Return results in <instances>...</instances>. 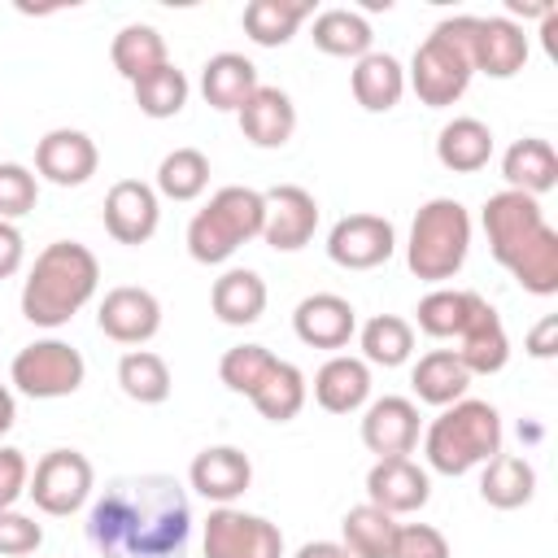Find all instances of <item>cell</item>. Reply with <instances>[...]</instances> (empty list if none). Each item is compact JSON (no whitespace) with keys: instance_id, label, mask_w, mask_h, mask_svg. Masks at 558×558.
I'll return each instance as SVG.
<instances>
[{"instance_id":"74e56055","label":"cell","mask_w":558,"mask_h":558,"mask_svg":"<svg viewBox=\"0 0 558 558\" xmlns=\"http://www.w3.org/2000/svg\"><path fill=\"white\" fill-rule=\"evenodd\" d=\"M357 340H362V362L384 366V371L410 362V353H414V327L401 314H375Z\"/></svg>"},{"instance_id":"60d3db41","label":"cell","mask_w":558,"mask_h":558,"mask_svg":"<svg viewBox=\"0 0 558 558\" xmlns=\"http://www.w3.org/2000/svg\"><path fill=\"white\" fill-rule=\"evenodd\" d=\"M275 362H279V357H275L266 344H235V349L222 353V362H218V379H222L231 392L253 397V392L262 388V379L270 375Z\"/></svg>"},{"instance_id":"d4e9b609","label":"cell","mask_w":558,"mask_h":558,"mask_svg":"<svg viewBox=\"0 0 558 558\" xmlns=\"http://www.w3.org/2000/svg\"><path fill=\"white\" fill-rule=\"evenodd\" d=\"M209 310L227 327H248L266 314V279L248 266H231L209 288Z\"/></svg>"},{"instance_id":"ee69618b","label":"cell","mask_w":558,"mask_h":558,"mask_svg":"<svg viewBox=\"0 0 558 558\" xmlns=\"http://www.w3.org/2000/svg\"><path fill=\"white\" fill-rule=\"evenodd\" d=\"M44 545V527L22 510H0V558H26Z\"/></svg>"},{"instance_id":"2e32d148","label":"cell","mask_w":558,"mask_h":558,"mask_svg":"<svg viewBox=\"0 0 558 558\" xmlns=\"http://www.w3.org/2000/svg\"><path fill=\"white\" fill-rule=\"evenodd\" d=\"M471 65H475V74H488V78H514L527 65V31L519 22H510L506 13L475 17Z\"/></svg>"},{"instance_id":"7402d4cb","label":"cell","mask_w":558,"mask_h":558,"mask_svg":"<svg viewBox=\"0 0 558 558\" xmlns=\"http://www.w3.org/2000/svg\"><path fill=\"white\" fill-rule=\"evenodd\" d=\"M235 118H240V131H244V140L253 148H283L292 140V131H296L292 96L283 87H266V83L244 100V109Z\"/></svg>"},{"instance_id":"4dcf8cb0","label":"cell","mask_w":558,"mask_h":558,"mask_svg":"<svg viewBox=\"0 0 558 558\" xmlns=\"http://www.w3.org/2000/svg\"><path fill=\"white\" fill-rule=\"evenodd\" d=\"M310 13H314L310 0H248L240 22H244V35L257 48H283Z\"/></svg>"},{"instance_id":"7a4b0ae2","label":"cell","mask_w":558,"mask_h":558,"mask_svg":"<svg viewBox=\"0 0 558 558\" xmlns=\"http://www.w3.org/2000/svg\"><path fill=\"white\" fill-rule=\"evenodd\" d=\"M488 253L519 279L523 292L532 296H554L558 292V231L545 222V209L536 196L523 192H497L480 209Z\"/></svg>"},{"instance_id":"7bdbcfd3","label":"cell","mask_w":558,"mask_h":558,"mask_svg":"<svg viewBox=\"0 0 558 558\" xmlns=\"http://www.w3.org/2000/svg\"><path fill=\"white\" fill-rule=\"evenodd\" d=\"M392 558H453V554H449V541H445L440 527H432V523H397Z\"/></svg>"},{"instance_id":"484cf974","label":"cell","mask_w":558,"mask_h":558,"mask_svg":"<svg viewBox=\"0 0 558 558\" xmlns=\"http://www.w3.org/2000/svg\"><path fill=\"white\" fill-rule=\"evenodd\" d=\"M349 87H353V100L366 109V113H388L397 109V100L405 96V70L392 52H366L353 61V74H349Z\"/></svg>"},{"instance_id":"836d02e7","label":"cell","mask_w":558,"mask_h":558,"mask_svg":"<svg viewBox=\"0 0 558 558\" xmlns=\"http://www.w3.org/2000/svg\"><path fill=\"white\" fill-rule=\"evenodd\" d=\"M310 39L318 52L327 57H366L375 35H371V22L357 13V9H323L310 26Z\"/></svg>"},{"instance_id":"8d00e7d4","label":"cell","mask_w":558,"mask_h":558,"mask_svg":"<svg viewBox=\"0 0 558 558\" xmlns=\"http://www.w3.org/2000/svg\"><path fill=\"white\" fill-rule=\"evenodd\" d=\"M118 388H122L131 401H140V405H161V401L170 397L174 379H170V366H166L161 353H153V349H131V353H122V362H118Z\"/></svg>"},{"instance_id":"cb8c5ba5","label":"cell","mask_w":558,"mask_h":558,"mask_svg":"<svg viewBox=\"0 0 558 558\" xmlns=\"http://www.w3.org/2000/svg\"><path fill=\"white\" fill-rule=\"evenodd\" d=\"M257 87H262L257 65L244 52H214L201 70V96L209 109H222V113H240Z\"/></svg>"},{"instance_id":"6da1fadb","label":"cell","mask_w":558,"mask_h":558,"mask_svg":"<svg viewBox=\"0 0 558 558\" xmlns=\"http://www.w3.org/2000/svg\"><path fill=\"white\" fill-rule=\"evenodd\" d=\"M187 532V493L161 471L118 475L87 510V541L100 558H179Z\"/></svg>"},{"instance_id":"277c9868","label":"cell","mask_w":558,"mask_h":558,"mask_svg":"<svg viewBox=\"0 0 558 558\" xmlns=\"http://www.w3.org/2000/svg\"><path fill=\"white\" fill-rule=\"evenodd\" d=\"M493 453H501V414L475 397L445 405L423 432V458L440 475H466Z\"/></svg>"},{"instance_id":"8992f818","label":"cell","mask_w":558,"mask_h":558,"mask_svg":"<svg viewBox=\"0 0 558 558\" xmlns=\"http://www.w3.org/2000/svg\"><path fill=\"white\" fill-rule=\"evenodd\" d=\"M262 227H266V196L257 187L227 183V187H218L209 196L205 209L192 214V222H187V253L201 266H218L240 244L257 240Z\"/></svg>"},{"instance_id":"e0dca14e","label":"cell","mask_w":558,"mask_h":558,"mask_svg":"<svg viewBox=\"0 0 558 558\" xmlns=\"http://www.w3.org/2000/svg\"><path fill=\"white\" fill-rule=\"evenodd\" d=\"M432 497V480L414 458H375V466L366 471V501L397 514H414L423 510Z\"/></svg>"},{"instance_id":"44dd1931","label":"cell","mask_w":558,"mask_h":558,"mask_svg":"<svg viewBox=\"0 0 558 558\" xmlns=\"http://www.w3.org/2000/svg\"><path fill=\"white\" fill-rule=\"evenodd\" d=\"M458 362L466 366V375H497L506 362H510V336L497 318V310L480 296L466 327L458 331Z\"/></svg>"},{"instance_id":"b9f144b4","label":"cell","mask_w":558,"mask_h":558,"mask_svg":"<svg viewBox=\"0 0 558 558\" xmlns=\"http://www.w3.org/2000/svg\"><path fill=\"white\" fill-rule=\"evenodd\" d=\"M39 201V174L26 170L22 161H0V218L17 222L35 209Z\"/></svg>"},{"instance_id":"603a6c76","label":"cell","mask_w":558,"mask_h":558,"mask_svg":"<svg viewBox=\"0 0 558 558\" xmlns=\"http://www.w3.org/2000/svg\"><path fill=\"white\" fill-rule=\"evenodd\" d=\"M314 401L327 414H353L371 401V366L353 353H331L314 375Z\"/></svg>"},{"instance_id":"ac0fdd59","label":"cell","mask_w":558,"mask_h":558,"mask_svg":"<svg viewBox=\"0 0 558 558\" xmlns=\"http://www.w3.org/2000/svg\"><path fill=\"white\" fill-rule=\"evenodd\" d=\"M362 445L375 458H410L418 445V405L410 397H379L362 414Z\"/></svg>"},{"instance_id":"f1b7e54d","label":"cell","mask_w":558,"mask_h":558,"mask_svg":"<svg viewBox=\"0 0 558 558\" xmlns=\"http://www.w3.org/2000/svg\"><path fill=\"white\" fill-rule=\"evenodd\" d=\"M410 384H414V397H418V401L445 410V405H453V401L466 397L471 375H466V366L458 362L453 349H432V353H423V357L414 362Z\"/></svg>"},{"instance_id":"bcb514c9","label":"cell","mask_w":558,"mask_h":558,"mask_svg":"<svg viewBox=\"0 0 558 558\" xmlns=\"http://www.w3.org/2000/svg\"><path fill=\"white\" fill-rule=\"evenodd\" d=\"M22 262H26V240H22V231H17V222H4V218H0V279L17 275Z\"/></svg>"},{"instance_id":"8fae6325","label":"cell","mask_w":558,"mask_h":558,"mask_svg":"<svg viewBox=\"0 0 558 558\" xmlns=\"http://www.w3.org/2000/svg\"><path fill=\"white\" fill-rule=\"evenodd\" d=\"M397 231L384 214H344L327 231V257L344 270H375L392 257Z\"/></svg>"},{"instance_id":"d6986e66","label":"cell","mask_w":558,"mask_h":558,"mask_svg":"<svg viewBox=\"0 0 558 558\" xmlns=\"http://www.w3.org/2000/svg\"><path fill=\"white\" fill-rule=\"evenodd\" d=\"M187 484L205 497V501H218V506H231L240 493H248L253 484V462L244 449L235 445H209L192 458L187 466Z\"/></svg>"},{"instance_id":"3957f363","label":"cell","mask_w":558,"mask_h":558,"mask_svg":"<svg viewBox=\"0 0 558 558\" xmlns=\"http://www.w3.org/2000/svg\"><path fill=\"white\" fill-rule=\"evenodd\" d=\"M100 283V262L87 244L78 240H52L26 283H22V318L35 327H65L92 296Z\"/></svg>"},{"instance_id":"7dc6e473","label":"cell","mask_w":558,"mask_h":558,"mask_svg":"<svg viewBox=\"0 0 558 558\" xmlns=\"http://www.w3.org/2000/svg\"><path fill=\"white\" fill-rule=\"evenodd\" d=\"M527 353H532V357H554V353H558V318H554V314H545V318L532 327Z\"/></svg>"},{"instance_id":"7c38bea8","label":"cell","mask_w":558,"mask_h":558,"mask_svg":"<svg viewBox=\"0 0 558 558\" xmlns=\"http://www.w3.org/2000/svg\"><path fill=\"white\" fill-rule=\"evenodd\" d=\"M105 231L118 240V244H148L157 235V222H161V201H157V187L144 183V179H118L109 192H105Z\"/></svg>"},{"instance_id":"5b68a950","label":"cell","mask_w":558,"mask_h":558,"mask_svg":"<svg viewBox=\"0 0 558 558\" xmlns=\"http://www.w3.org/2000/svg\"><path fill=\"white\" fill-rule=\"evenodd\" d=\"M471 26H475V13L445 17L414 48L405 87H414V96L423 105L445 109V105L462 100V92L471 87V74H475V65H471Z\"/></svg>"},{"instance_id":"4316f807","label":"cell","mask_w":558,"mask_h":558,"mask_svg":"<svg viewBox=\"0 0 558 558\" xmlns=\"http://www.w3.org/2000/svg\"><path fill=\"white\" fill-rule=\"evenodd\" d=\"M501 174H506V187H510V192L545 196V192L558 183V153H554L549 140L523 135V140H514V144L506 148Z\"/></svg>"},{"instance_id":"ab89813d","label":"cell","mask_w":558,"mask_h":558,"mask_svg":"<svg viewBox=\"0 0 558 558\" xmlns=\"http://www.w3.org/2000/svg\"><path fill=\"white\" fill-rule=\"evenodd\" d=\"M209 187V157L201 148H174L157 166V196L166 201H196Z\"/></svg>"},{"instance_id":"e575fe53","label":"cell","mask_w":558,"mask_h":558,"mask_svg":"<svg viewBox=\"0 0 558 558\" xmlns=\"http://www.w3.org/2000/svg\"><path fill=\"white\" fill-rule=\"evenodd\" d=\"M475 301H480L475 288H432L414 310L418 314V331L432 336V340H458V331L466 327Z\"/></svg>"},{"instance_id":"f907efd6","label":"cell","mask_w":558,"mask_h":558,"mask_svg":"<svg viewBox=\"0 0 558 558\" xmlns=\"http://www.w3.org/2000/svg\"><path fill=\"white\" fill-rule=\"evenodd\" d=\"M13 423H17V401H13V392L0 384V436H4Z\"/></svg>"},{"instance_id":"4fadbf2b","label":"cell","mask_w":558,"mask_h":558,"mask_svg":"<svg viewBox=\"0 0 558 558\" xmlns=\"http://www.w3.org/2000/svg\"><path fill=\"white\" fill-rule=\"evenodd\" d=\"M266 196V227H262V240L275 248V253H296L314 240L318 231V201L314 192H305L301 183H279Z\"/></svg>"},{"instance_id":"9c48e42d","label":"cell","mask_w":558,"mask_h":558,"mask_svg":"<svg viewBox=\"0 0 558 558\" xmlns=\"http://www.w3.org/2000/svg\"><path fill=\"white\" fill-rule=\"evenodd\" d=\"M92 488H96V471H92L87 453H78V449H48L35 462L31 484H26L31 501L52 519H65V514L83 510Z\"/></svg>"},{"instance_id":"9a60e30c","label":"cell","mask_w":558,"mask_h":558,"mask_svg":"<svg viewBox=\"0 0 558 558\" xmlns=\"http://www.w3.org/2000/svg\"><path fill=\"white\" fill-rule=\"evenodd\" d=\"M96 166H100V153L87 131L57 126L35 144V170L57 187H83L96 174Z\"/></svg>"},{"instance_id":"5bb4252c","label":"cell","mask_w":558,"mask_h":558,"mask_svg":"<svg viewBox=\"0 0 558 558\" xmlns=\"http://www.w3.org/2000/svg\"><path fill=\"white\" fill-rule=\"evenodd\" d=\"M96 327L113 344H148L161 331V301L148 288H135V283L109 288L100 310H96Z\"/></svg>"},{"instance_id":"ffe728a7","label":"cell","mask_w":558,"mask_h":558,"mask_svg":"<svg viewBox=\"0 0 558 558\" xmlns=\"http://www.w3.org/2000/svg\"><path fill=\"white\" fill-rule=\"evenodd\" d=\"M292 331L310 349H344L357 331V310L336 292H314L292 310Z\"/></svg>"},{"instance_id":"f35d334b","label":"cell","mask_w":558,"mask_h":558,"mask_svg":"<svg viewBox=\"0 0 558 558\" xmlns=\"http://www.w3.org/2000/svg\"><path fill=\"white\" fill-rule=\"evenodd\" d=\"M131 92H135V105H140V113L161 122V118H174V113H183L192 83H187V74H183L174 61H166V65H157L153 74H144L140 83H131Z\"/></svg>"},{"instance_id":"d6a6232c","label":"cell","mask_w":558,"mask_h":558,"mask_svg":"<svg viewBox=\"0 0 558 558\" xmlns=\"http://www.w3.org/2000/svg\"><path fill=\"white\" fill-rule=\"evenodd\" d=\"M392 541H397V519L371 501L344 510L340 519V545L349 549V558H392Z\"/></svg>"},{"instance_id":"f6af8a7d","label":"cell","mask_w":558,"mask_h":558,"mask_svg":"<svg viewBox=\"0 0 558 558\" xmlns=\"http://www.w3.org/2000/svg\"><path fill=\"white\" fill-rule=\"evenodd\" d=\"M31 484V462L22 449L0 445V510H13V501L26 493Z\"/></svg>"},{"instance_id":"1f68e13d","label":"cell","mask_w":558,"mask_h":558,"mask_svg":"<svg viewBox=\"0 0 558 558\" xmlns=\"http://www.w3.org/2000/svg\"><path fill=\"white\" fill-rule=\"evenodd\" d=\"M109 61H113V70H118L126 83H140L144 74H153L157 65L170 61L166 35H161L157 26H148V22H131V26H122V31L113 35Z\"/></svg>"},{"instance_id":"f546056e","label":"cell","mask_w":558,"mask_h":558,"mask_svg":"<svg viewBox=\"0 0 558 558\" xmlns=\"http://www.w3.org/2000/svg\"><path fill=\"white\" fill-rule=\"evenodd\" d=\"M536 493V471L523 453H493L480 471V497L493 510H519Z\"/></svg>"},{"instance_id":"c3c4849f","label":"cell","mask_w":558,"mask_h":558,"mask_svg":"<svg viewBox=\"0 0 558 558\" xmlns=\"http://www.w3.org/2000/svg\"><path fill=\"white\" fill-rule=\"evenodd\" d=\"M292 558H349V549L340 541H305Z\"/></svg>"},{"instance_id":"52a82bcc","label":"cell","mask_w":558,"mask_h":558,"mask_svg":"<svg viewBox=\"0 0 558 558\" xmlns=\"http://www.w3.org/2000/svg\"><path fill=\"white\" fill-rule=\"evenodd\" d=\"M471 253V214L462 201L453 196H432L414 222H410V240H405V266L414 279L423 283H445L462 270Z\"/></svg>"},{"instance_id":"ba28073f","label":"cell","mask_w":558,"mask_h":558,"mask_svg":"<svg viewBox=\"0 0 558 558\" xmlns=\"http://www.w3.org/2000/svg\"><path fill=\"white\" fill-rule=\"evenodd\" d=\"M9 379L31 401H57V397H70V392L83 388L87 362H83V353L74 344L48 336V340H31L26 349L13 353Z\"/></svg>"},{"instance_id":"d590c367","label":"cell","mask_w":558,"mask_h":558,"mask_svg":"<svg viewBox=\"0 0 558 558\" xmlns=\"http://www.w3.org/2000/svg\"><path fill=\"white\" fill-rule=\"evenodd\" d=\"M305 397H310V384H305L301 366H292V362L279 357V362L270 366V375L262 379V388H257L248 401L257 405L262 418H270V423H288V418H296V414L305 410Z\"/></svg>"},{"instance_id":"83f0119b","label":"cell","mask_w":558,"mask_h":558,"mask_svg":"<svg viewBox=\"0 0 558 558\" xmlns=\"http://www.w3.org/2000/svg\"><path fill=\"white\" fill-rule=\"evenodd\" d=\"M488 157H493V131H488V122L462 113V118H449L440 126V135H436V161L445 170L475 174V170L488 166Z\"/></svg>"},{"instance_id":"681fc988","label":"cell","mask_w":558,"mask_h":558,"mask_svg":"<svg viewBox=\"0 0 558 558\" xmlns=\"http://www.w3.org/2000/svg\"><path fill=\"white\" fill-rule=\"evenodd\" d=\"M506 9H510V13H506L510 22H514V17H549V13H554V4H549V0H541V4H523V0H510Z\"/></svg>"},{"instance_id":"30bf717a","label":"cell","mask_w":558,"mask_h":558,"mask_svg":"<svg viewBox=\"0 0 558 558\" xmlns=\"http://www.w3.org/2000/svg\"><path fill=\"white\" fill-rule=\"evenodd\" d=\"M201 549L205 558H283V532L262 514L218 506L205 519Z\"/></svg>"}]
</instances>
